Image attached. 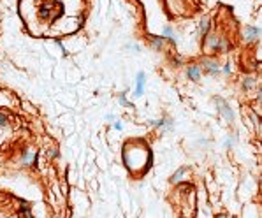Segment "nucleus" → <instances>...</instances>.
<instances>
[{
	"mask_svg": "<svg viewBox=\"0 0 262 218\" xmlns=\"http://www.w3.org/2000/svg\"><path fill=\"white\" fill-rule=\"evenodd\" d=\"M185 173H187V169H185V167H181V169H180V171H178V173H176V174H174V176H173L171 180H173V181L176 183V181H180V180H181V176H183Z\"/></svg>",
	"mask_w": 262,
	"mask_h": 218,
	"instance_id": "nucleus-3",
	"label": "nucleus"
},
{
	"mask_svg": "<svg viewBox=\"0 0 262 218\" xmlns=\"http://www.w3.org/2000/svg\"><path fill=\"white\" fill-rule=\"evenodd\" d=\"M114 129H116V130H121V123H120V121H118V123H116V125H114Z\"/></svg>",
	"mask_w": 262,
	"mask_h": 218,
	"instance_id": "nucleus-6",
	"label": "nucleus"
},
{
	"mask_svg": "<svg viewBox=\"0 0 262 218\" xmlns=\"http://www.w3.org/2000/svg\"><path fill=\"white\" fill-rule=\"evenodd\" d=\"M217 218H225V217H224V215H220V217H217Z\"/></svg>",
	"mask_w": 262,
	"mask_h": 218,
	"instance_id": "nucleus-8",
	"label": "nucleus"
},
{
	"mask_svg": "<svg viewBox=\"0 0 262 218\" xmlns=\"http://www.w3.org/2000/svg\"><path fill=\"white\" fill-rule=\"evenodd\" d=\"M143 88H144V74L139 72L137 74V88H136V95H143Z\"/></svg>",
	"mask_w": 262,
	"mask_h": 218,
	"instance_id": "nucleus-1",
	"label": "nucleus"
},
{
	"mask_svg": "<svg viewBox=\"0 0 262 218\" xmlns=\"http://www.w3.org/2000/svg\"><path fill=\"white\" fill-rule=\"evenodd\" d=\"M245 35H248V37H253V35H257V30H255V28H248V30L245 32Z\"/></svg>",
	"mask_w": 262,
	"mask_h": 218,
	"instance_id": "nucleus-4",
	"label": "nucleus"
},
{
	"mask_svg": "<svg viewBox=\"0 0 262 218\" xmlns=\"http://www.w3.org/2000/svg\"><path fill=\"white\" fill-rule=\"evenodd\" d=\"M0 125H5V118L4 116H0Z\"/></svg>",
	"mask_w": 262,
	"mask_h": 218,
	"instance_id": "nucleus-7",
	"label": "nucleus"
},
{
	"mask_svg": "<svg viewBox=\"0 0 262 218\" xmlns=\"http://www.w3.org/2000/svg\"><path fill=\"white\" fill-rule=\"evenodd\" d=\"M188 76H190L192 79H199V67H195V65L190 67V69H188Z\"/></svg>",
	"mask_w": 262,
	"mask_h": 218,
	"instance_id": "nucleus-2",
	"label": "nucleus"
},
{
	"mask_svg": "<svg viewBox=\"0 0 262 218\" xmlns=\"http://www.w3.org/2000/svg\"><path fill=\"white\" fill-rule=\"evenodd\" d=\"M120 102H121V104H123V106H127V100H125V99H123V97H121V95H120Z\"/></svg>",
	"mask_w": 262,
	"mask_h": 218,
	"instance_id": "nucleus-5",
	"label": "nucleus"
}]
</instances>
